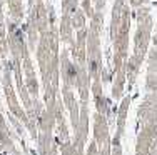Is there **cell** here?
Here are the masks:
<instances>
[{
    "mask_svg": "<svg viewBox=\"0 0 157 155\" xmlns=\"http://www.w3.org/2000/svg\"><path fill=\"white\" fill-rule=\"evenodd\" d=\"M145 58L144 57H139V55H134L130 54L125 60V77H127V88H132L134 83H136L137 77H139V72H140V67H142V62Z\"/></svg>",
    "mask_w": 157,
    "mask_h": 155,
    "instance_id": "cell-15",
    "label": "cell"
},
{
    "mask_svg": "<svg viewBox=\"0 0 157 155\" xmlns=\"http://www.w3.org/2000/svg\"><path fill=\"white\" fill-rule=\"evenodd\" d=\"M90 92H92V98H94L95 109L99 113L109 117L110 113V102L107 100V97L104 95V87H102V80H92L90 85Z\"/></svg>",
    "mask_w": 157,
    "mask_h": 155,
    "instance_id": "cell-14",
    "label": "cell"
},
{
    "mask_svg": "<svg viewBox=\"0 0 157 155\" xmlns=\"http://www.w3.org/2000/svg\"><path fill=\"white\" fill-rule=\"evenodd\" d=\"M7 7H9V15L13 22L20 24L24 18V0H5Z\"/></svg>",
    "mask_w": 157,
    "mask_h": 155,
    "instance_id": "cell-21",
    "label": "cell"
},
{
    "mask_svg": "<svg viewBox=\"0 0 157 155\" xmlns=\"http://www.w3.org/2000/svg\"><path fill=\"white\" fill-rule=\"evenodd\" d=\"M100 35L99 32L89 28L87 30V70L92 80H102V47H100Z\"/></svg>",
    "mask_w": 157,
    "mask_h": 155,
    "instance_id": "cell-5",
    "label": "cell"
},
{
    "mask_svg": "<svg viewBox=\"0 0 157 155\" xmlns=\"http://www.w3.org/2000/svg\"><path fill=\"white\" fill-rule=\"evenodd\" d=\"M22 72H24V82H25V87H27L30 97L39 98L40 85H39V80H37V73H35V67H33V62H32V57H30V52H27V54L24 55Z\"/></svg>",
    "mask_w": 157,
    "mask_h": 155,
    "instance_id": "cell-8",
    "label": "cell"
},
{
    "mask_svg": "<svg viewBox=\"0 0 157 155\" xmlns=\"http://www.w3.org/2000/svg\"><path fill=\"white\" fill-rule=\"evenodd\" d=\"M0 70H2V58H0Z\"/></svg>",
    "mask_w": 157,
    "mask_h": 155,
    "instance_id": "cell-32",
    "label": "cell"
},
{
    "mask_svg": "<svg viewBox=\"0 0 157 155\" xmlns=\"http://www.w3.org/2000/svg\"><path fill=\"white\" fill-rule=\"evenodd\" d=\"M154 45H157V37H154Z\"/></svg>",
    "mask_w": 157,
    "mask_h": 155,
    "instance_id": "cell-31",
    "label": "cell"
},
{
    "mask_svg": "<svg viewBox=\"0 0 157 155\" xmlns=\"http://www.w3.org/2000/svg\"><path fill=\"white\" fill-rule=\"evenodd\" d=\"M92 79L89 75L87 65H77V80H75V88L78 92L82 103H89V92H90Z\"/></svg>",
    "mask_w": 157,
    "mask_h": 155,
    "instance_id": "cell-13",
    "label": "cell"
},
{
    "mask_svg": "<svg viewBox=\"0 0 157 155\" xmlns=\"http://www.w3.org/2000/svg\"><path fill=\"white\" fill-rule=\"evenodd\" d=\"M130 5L127 0H115L110 12V39L114 45V70L125 65L129 57V39H130Z\"/></svg>",
    "mask_w": 157,
    "mask_h": 155,
    "instance_id": "cell-2",
    "label": "cell"
},
{
    "mask_svg": "<svg viewBox=\"0 0 157 155\" xmlns=\"http://www.w3.org/2000/svg\"><path fill=\"white\" fill-rule=\"evenodd\" d=\"M2 65H3L2 67V90H3V95H5V102H7V107H9V112L12 113L13 117H17V119L27 127L29 125L27 112H25V109L20 105V102H18L17 90H15V85H13L12 62L3 58Z\"/></svg>",
    "mask_w": 157,
    "mask_h": 155,
    "instance_id": "cell-4",
    "label": "cell"
},
{
    "mask_svg": "<svg viewBox=\"0 0 157 155\" xmlns=\"http://www.w3.org/2000/svg\"><path fill=\"white\" fill-rule=\"evenodd\" d=\"M145 90L157 94V73H147L145 75Z\"/></svg>",
    "mask_w": 157,
    "mask_h": 155,
    "instance_id": "cell-25",
    "label": "cell"
},
{
    "mask_svg": "<svg viewBox=\"0 0 157 155\" xmlns=\"http://www.w3.org/2000/svg\"><path fill=\"white\" fill-rule=\"evenodd\" d=\"M62 3V13H72L78 9V0H60Z\"/></svg>",
    "mask_w": 157,
    "mask_h": 155,
    "instance_id": "cell-26",
    "label": "cell"
},
{
    "mask_svg": "<svg viewBox=\"0 0 157 155\" xmlns=\"http://www.w3.org/2000/svg\"><path fill=\"white\" fill-rule=\"evenodd\" d=\"M127 85V77H125V65L121 67L119 70H114V83H112V98L115 102L121 100L122 95H124Z\"/></svg>",
    "mask_w": 157,
    "mask_h": 155,
    "instance_id": "cell-17",
    "label": "cell"
},
{
    "mask_svg": "<svg viewBox=\"0 0 157 155\" xmlns=\"http://www.w3.org/2000/svg\"><path fill=\"white\" fill-rule=\"evenodd\" d=\"M60 77H62V85L75 88L77 80V64L72 60L70 52L67 49L62 50L60 54Z\"/></svg>",
    "mask_w": 157,
    "mask_h": 155,
    "instance_id": "cell-10",
    "label": "cell"
},
{
    "mask_svg": "<svg viewBox=\"0 0 157 155\" xmlns=\"http://www.w3.org/2000/svg\"><path fill=\"white\" fill-rule=\"evenodd\" d=\"M37 128H39V132L54 134V130H55V113L44 107L40 115L37 117Z\"/></svg>",
    "mask_w": 157,
    "mask_h": 155,
    "instance_id": "cell-18",
    "label": "cell"
},
{
    "mask_svg": "<svg viewBox=\"0 0 157 155\" xmlns=\"http://www.w3.org/2000/svg\"><path fill=\"white\" fill-rule=\"evenodd\" d=\"M3 2H5V0H3Z\"/></svg>",
    "mask_w": 157,
    "mask_h": 155,
    "instance_id": "cell-33",
    "label": "cell"
},
{
    "mask_svg": "<svg viewBox=\"0 0 157 155\" xmlns=\"http://www.w3.org/2000/svg\"><path fill=\"white\" fill-rule=\"evenodd\" d=\"M70 22H72L74 30H78V28L85 27V24H87V15L84 13L82 9H75L70 13Z\"/></svg>",
    "mask_w": 157,
    "mask_h": 155,
    "instance_id": "cell-22",
    "label": "cell"
},
{
    "mask_svg": "<svg viewBox=\"0 0 157 155\" xmlns=\"http://www.w3.org/2000/svg\"><path fill=\"white\" fill-rule=\"evenodd\" d=\"M87 27L78 28L70 43V57L77 65H87Z\"/></svg>",
    "mask_w": 157,
    "mask_h": 155,
    "instance_id": "cell-7",
    "label": "cell"
},
{
    "mask_svg": "<svg viewBox=\"0 0 157 155\" xmlns=\"http://www.w3.org/2000/svg\"><path fill=\"white\" fill-rule=\"evenodd\" d=\"M136 18H137V27L134 34V55L139 57H147L149 43L152 39V28H154V18L151 15V9L147 5H142L136 9Z\"/></svg>",
    "mask_w": 157,
    "mask_h": 155,
    "instance_id": "cell-3",
    "label": "cell"
},
{
    "mask_svg": "<svg viewBox=\"0 0 157 155\" xmlns=\"http://www.w3.org/2000/svg\"><path fill=\"white\" fill-rule=\"evenodd\" d=\"M37 2H42V0H29V7H32V5H35Z\"/></svg>",
    "mask_w": 157,
    "mask_h": 155,
    "instance_id": "cell-30",
    "label": "cell"
},
{
    "mask_svg": "<svg viewBox=\"0 0 157 155\" xmlns=\"http://www.w3.org/2000/svg\"><path fill=\"white\" fill-rule=\"evenodd\" d=\"M0 132H5V134H12V130L9 128V125H7L5 119H3L2 112H0Z\"/></svg>",
    "mask_w": 157,
    "mask_h": 155,
    "instance_id": "cell-29",
    "label": "cell"
},
{
    "mask_svg": "<svg viewBox=\"0 0 157 155\" xmlns=\"http://www.w3.org/2000/svg\"><path fill=\"white\" fill-rule=\"evenodd\" d=\"M110 155H124L122 152V138L115 135L112 138V145H110Z\"/></svg>",
    "mask_w": 157,
    "mask_h": 155,
    "instance_id": "cell-27",
    "label": "cell"
},
{
    "mask_svg": "<svg viewBox=\"0 0 157 155\" xmlns=\"http://www.w3.org/2000/svg\"><path fill=\"white\" fill-rule=\"evenodd\" d=\"M62 102H63V107L69 110L70 113V125L72 128L75 130L77 124H78V115H80V102L75 98V94H74V88L70 87H65L62 85Z\"/></svg>",
    "mask_w": 157,
    "mask_h": 155,
    "instance_id": "cell-11",
    "label": "cell"
},
{
    "mask_svg": "<svg viewBox=\"0 0 157 155\" xmlns=\"http://www.w3.org/2000/svg\"><path fill=\"white\" fill-rule=\"evenodd\" d=\"M102 25H104V12H94V15L90 17V25H89V28L102 34Z\"/></svg>",
    "mask_w": 157,
    "mask_h": 155,
    "instance_id": "cell-24",
    "label": "cell"
},
{
    "mask_svg": "<svg viewBox=\"0 0 157 155\" xmlns=\"http://www.w3.org/2000/svg\"><path fill=\"white\" fill-rule=\"evenodd\" d=\"M0 152L10 153V155H22L17 150V145L13 142V135L5 134V132H0Z\"/></svg>",
    "mask_w": 157,
    "mask_h": 155,
    "instance_id": "cell-20",
    "label": "cell"
},
{
    "mask_svg": "<svg viewBox=\"0 0 157 155\" xmlns=\"http://www.w3.org/2000/svg\"><path fill=\"white\" fill-rule=\"evenodd\" d=\"M60 37L59 25L50 24L47 32L40 34L39 43L35 49V57L39 64L40 77L44 87V105L47 110L55 113V103L60 95L59 80H60V50H59Z\"/></svg>",
    "mask_w": 157,
    "mask_h": 155,
    "instance_id": "cell-1",
    "label": "cell"
},
{
    "mask_svg": "<svg viewBox=\"0 0 157 155\" xmlns=\"http://www.w3.org/2000/svg\"><path fill=\"white\" fill-rule=\"evenodd\" d=\"M92 5H94V10H95V12H104L105 0H92Z\"/></svg>",
    "mask_w": 157,
    "mask_h": 155,
    "instance_id": "cell-28",
    "label": "cell"
},
{
    "mask_svg": "<svg viewBox=\"0 0 157 155\" xmlns=\"http://www.w3.org/2000/svg\"><path fill=\"white\" fill-rule=\"evenodd\" d=\"M59 37L67 45L74 42V27L70 22V13H62L60 22H59Z\"/></svg>",
    "mask_w": 157,
    "mask_h": 155,
    "instance_id": "cell-19",
    "label": "cell"
},
{
    "mask_svg": "<svg viewBox=\"0 0 157 155\" xmlns=\"http://www.w3.org/2000/svg\"><path fill=\"white\" fill-rule=\"evenodd\" d=\"M33 22H35L37 28H39V34H44V32L48 30L50 27V20H48V9L47 5L42 2H37L35 5L29 7V15Z\"/></svg>",
    "mask_w": 157,
    "mask_h": 155,
    "instance_id": "cell-12",
    "label": "cell"
},
{
    "mask_svg": "<svg viewBox=\"0 0 157 155\" xmlns=\"http://www.w3.org/2000/svg\"><path fill=\"white\" fill-rule=\"evenodd\" d=\"M129 107H130V95H127L121 100V105L117 107V120H115V135L124 137L125 134V124H127V115H129Z\"/></svg>",
    "mask_w": 157,
    "mask_h": 155,
    "instance_id": "cell-16",
    "label": "cell"
},
{
    "mask_svg": "<svg viewBox=\"0 0 157 155\" xmlns=\"http://www.w3.org/2000/svg\"><path fill=\"white\" fill-rule=\"evenodd\" d=\"M155 138H157V124L142 125L139 128V134H137L136 155H149Z\"/></svg>",
    "mask_w": 157,
    "mask_h": 155,
    "instance_id": "cell-9",
    "label": "cell"
},
{
    "mask_svg": "<svg viewBox=\"0 0 157 155\" xmlns=\"http://www.w3.org/2000/svg\"><path fill=\"white\" fill-rule=\"evenodd\" d=\"M137 120L139 125L157 124V94L155 92H147L142 98L139 110H137Z\"/></svg>",
    "mask_w": 157,
    "mask_h": 155,
    "instance_id": "cell-6",
    "label": "cell"
},
{
    "mask_svg": "<svg viewBox=\"0 0 157 155\" xmlns=\"http://www.w3.org/2000/svg\"><path fill=\"white\" fill-rule=\"evenodd\" d=\"M147 73H157V45L147 52Z\"/></svg>",
    "mask_w": 157,
    "mask_h": 155,
    "instance_id": "cell-23",
    "label": "cell"
}]
</instances>
